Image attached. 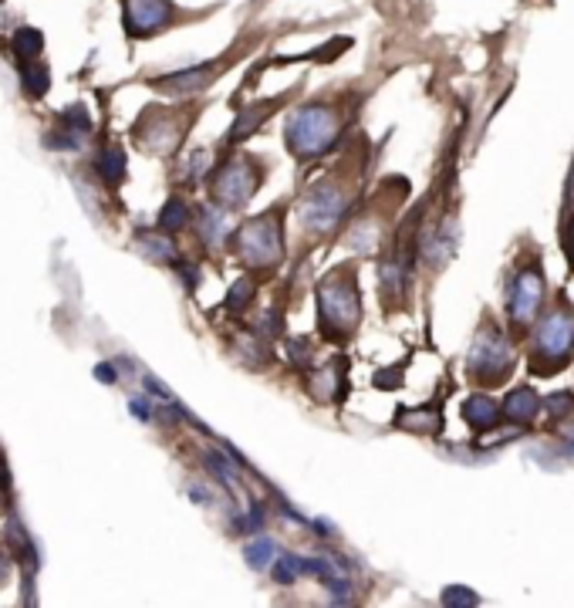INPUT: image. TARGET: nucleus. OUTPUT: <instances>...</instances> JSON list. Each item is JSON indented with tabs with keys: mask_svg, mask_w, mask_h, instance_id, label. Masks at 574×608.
Masks as SVG:
<instances>
[{
	"mask_svg": "<svg viewBox=\"0 0 574 608\" xmlns=\"http://www.w3.org/2000/svg\"><path fill=\"white\" fill-rule=\"evenodd\" d=\"M574 359V308L561 298L544 318L530 342V368L537 376H554L558 368Z\"/></svg>",
	"mask_w": 574,
	"mask_h": 608,
	"instance_id": "obj_1",
	"label": "nucleus"
},
{
	"mask_svg": "<svg viewBox=\"0 0 574 608\" xmlns=\"http://www.w3.org/2000/svg\"><path fill=\"white\" fill-rule=\"evenodd\" d=\"M317 308H321V332L332 338H348L359 325L362 304H359V284L351 271H334L321 281L317 291Z\"/></svg>",
	"mask_w": 574,
	"mask_h": 608,
	"instance_id": "obj_2",
	"label": "nucleus"
},
{
	"mask_svg": "<svg viewBox=\"0 0 574 608\" xmlns=\"http://www.w3.org/2000/svg\"><path fill=\"white\" fill-rule=\"evenodd\" d=\"M517 365V351L511 338L500 332L494 321H484V328L473 338V349L467 359V372L473 382L480 385H503L511 379Z\"/></svg>",
	"mask_w": 574,
	"mask_h": 608,
	"instance_id": "obj_3",
	"label": "nucleus"
},
{
	"mask_svg": "<svg viewBox=\"0 0 574 608\" xmlns=\"http://www.w3.org/2000/svg\"><path fill=\"white\" fill-rule=\"evenodd\" d=\"M338 136V115L328 106H301L291 112L284 129L287 149L298 159H315L328 149Z\"/></svg>",
	"mask_w": 574,
	"mask_h": 608,
	"instance_id": "obj_4",
	"label": "nucleus"
},
{
	"mask_svg": "<svg viewBox=\"0 0 574 608\" xmlns=\"http://www.w3.org/2000/svg\"><path fill=\"white\" fill-rule=\"evenodd\" d=\"M544 304V271L541 264H524L511 281V294H507V311H511V328L517 334H528L530 325L537 321V311Z\"/></svg>",
	"mask_w": 574,
	"mask_h": 608,
	"instance_id": "obj_5",
	"label": "nucleus"
},
{
	"mask_svg": "<svg viewBox=\"0 0 574 608\" xmlns=\"http://www.w3.org/2000/svg\"><path fill=\"white\" fill-rule=\"evenodd\" d=\"M237 254L250 267H271L281 260V227L274 213H260L247 220V227L237 233Z\"/></svg>",
	"mask_w": 574,
	"mask_h": 608,
	"instance_id": "obj_6",
	"label": "nucleus"
},
{
	"mask_svg": "<svg viewBox=\"0 0 574 608\" xmlns=\"http://www.w3.org/2000/svg\"><path fill=\"white\" fill-rule=\"evenodd\" d=\"M254 190H257V173L247 159H227L213 176V199L230 207V210L243 207L254 197Z\"/></svg>",
	"mask_w": 574,
	"mask_h": 608,
	"instance_id": "obj_7",
	"label": "nucleus"
},
{
	"mask_svg": "<svg viewBox=\"0 0 574 608\" xmlns=\"http://www.w3.org/2000/svg\"><path fill=\"white\" fill-rule=\"evenodd\" d=\"M173 4L169 0H122V21L129 38H152L173 24Z\"/></svg>",
	"mask_w": 574,
	"mask_h": 608,
	"instance_id": "obj_8",
	"label": "nucleus"
},
{
	"mask_svg": "<svg viewBox=\"0 0 574 608\" xmlns=\"http://www.w3.org/2000/svg\"><path fill=\"white\" fill-rule=\"evenodd\" d=\"M345 197L334 190V186H321L315 190L311 197L304 199L301 207V216H304V227L315 230V233H328V230L345 216Z\"/></svg>",
	"mask_w": 574,
	"mask_h": 608,
	"instance_id": "obj_9",
	"label": "nucleus"
},
{
	"mask_svg": "<svg viewBox=\"0 0 574 608\" xmlns=\"http://www.w3.org/2000/svg\"><path fill=\"white\" fill-rule=\"evenodd\" d=\"M220 72H224V61H203L197 68H182L176 75L152 81V89H159L163 95H173V98H186V95H197V91L207 89Z\"/></svg>",
	"mask_w": 574,
	"mask_h": 608,
	"instance_id": "obj_10",
	"label": "nucleus"
},
{
	"mask_svg": "<svg viewBox=\"0 0 574 608\" xmlns=\"http://www.w3.org/2000/svg\"><path fill=\"white\" fill-rule=\"evenodd\" d=\"M58 136H47L51 149H78V142L91 132V119L85 106H68L58 115Z\"/></svg>",
	"mask_w": 574,
	"mask_h": 608,
	"instance_id": "obj_11",
	"label": "nucleus"
},
{
	"mask_svg": "<svg viewBox=\"0 0 574 608\" xmlns=\"http://www.w3.org/2000/svg\"><path fill=\"white\" fill-rule=\"evenodd\" d=\"M537 410H541L537 393H534L530 385H520V389H514V393L503 399L500 416H503V419H511V423H530V419L537 416Z\"/></svg>",
	"mask_w": 574,
	"mask_h": 608,
	"instance_id": "obj_12",
	"label": "nucleus"
},
{
	"mask_svg": "<svg viewBox=\"0 0 574 608\" xmlns=\"http://www.w3.org/2000/svg\"><path fill=\"white\" fill-rule=\"evenodd\" d=\"M463 419H467L477 433H486V429H494L500 419V406L490 399V395H469L467 402H463Z\"/></svg>",
	"mask_w": 574,
	"mask_h": 608,
	"instance_id": "obj_13",
	"label": "nucleus"
},
{
	"mask_svg": "<svg viewBox=\"0 0 574 608\" xmlns=\"http://www.w3.org/2000/svg\"><path fill=\"white\" fill-rule=\"evenodd\" d=\"M274 108H277V102H260V106H250L247 112H241V115H237V122L230 125V136L227 139H230V142H241V139H247L250 132H257V125L267 119V115H271Z\"/></svg>",
	"mask_w": 574,
	"mask_h": 608,
	"instance_id": "obj_14",
	"label": "nucleus"
},
{
	"mask_svg": "<svg viewBox=\"0 0 574 608\" xmlns=\"http://www.w3.org/2000/svg\"><path fill=\"white\" fill-rule=\"evenodd\" d=\"M11 47H14L21 64H24V61H38L41 51H45V38H41V30L34 28H17L14 38H11Z\"/></svg>",
	"mask_w": 574,
	"mask_h": 608,
	"instance_id": "obj_15",
	"label": "nucleus"
},
{
	"mask_svg": "<svg viewBox=\"0 0 574 608\" xmlns=\"http://www.w3.org/2000/svg\"><path fill=\"white\" fill-rule=\"evenodd\" d=\"M399 426L402 429H412V433H439V412L433 406H426V410H402L399 412Z\"/></svg>",
	"mask_w": 574,
	"mask_h": 608,
	"instance_id": "obj_16",
	"label": "nucleus"
},
{
	"mask_svg": "<svg viewBox=\"0 0 574 608\" xmlns=\"http://www.w3.org/2000/svg\"><path fill=\"white\" fill-rule=\"evenodd\" d=\"M21 75H24V91H28L30 98H41V95L47 91V85H51L47 68L41 64V58H38V61H24V64H21Z\"/></svg>",
	"mask_w": 574,
	"mask_h": 608,
	"instance_id": "obj_17",
	"label": "nucleus"
},
{
	"mask_svg": "<svg viewBox=\"0 0 574 608\" xmlns=\"http://www.w3.org/2000/svg\"><path fill=\"white\" fill-rule=\"evenodd\" d=\"M186 224H190V207L180 197H169V203L159 213V227L166 230V233H180Z\"/></svg>",
	"mask_w": 574,
	"mask_h": 608,
	"instance_id": "obj_18",
	"label": "nucleus"
},
{
	"mask_svg": "<svg viewBox=\"0 0 574 608\" xmlns=\"http://www.w3.org/2000/svg\"><path fill=\"white\" fill-rule=\"evenodd\" d=\"M98 176L106 182L125 180V156H122V149H106L98 156Z\"/></svg>",
	"mask_w": 574,
	"mask_h": 608,
	"instance_id": "obj_19",
	"label": "nucleus"
},
{
	"mask_svg": "<svg viewBox=\"0 0 574 608\" xmlns=\"http://www.w3.org/2000/svg\"><path fill=\"white\" fill-rule=\"evenodd\" d=\"M142 254H149L159 264H176V250L166 237H156V233H142Z\"/></svg>",
	"mask_w": 574,
	"mask_h": 608,
	"instance_id": "obj_20",
	"label": "nucleus"
},
{
	"mask_svg": "<svg viewBox=\"0 0 574 608\" xmlns=\"http://www.w3.org/2000/svg\"><path fill=\"white\" fill-rule=\"evenodd\" d=\"M277 558V545H274L271 537H257L254 545H247V562H250V568H267V564Z\"/></svg>",
	"mask_w": 574,
	"mask_h": 608,
	"instance_id": "obj_21",
	"label": "nucleus"
},
{
	"mask_svg": "<svg viewBox=\"0 0 574 608\" xmlns=\"http://www.w3.org/2000/svg\"><path fill=\"white\" fill-rule=\"evenodd\" d=\"M250 298H254V281H247V277H243V281H237V284L230 288L224 308H227V311H243V304L250 301Z\"/></svg>",
	"mask_w": 574,
	"mask_h": 608,
	"instance_id": "obj_22",
	"label": "nucleus"
},
{
	"mask_svg": "<svg viewBox=\"0 0 574 608\" xmlns=\"http://www.w3.org/2000/svg\"><path fill=\"white\" fill-rule=\"evenodd\" d=\"M301 575V558H294V554H284V558H277L274 562V581H281V585H291L294 578Z\"/></svg>",
	"mask_w": 574,
	"mask_h": 608,
	"instance_id": "obj_23",
	"label": "nucleus"
},
{
	"mask_svg": "<svg viewBox=\"0 0 574 608\" xmlns=\"http://www.w3.org/2000/svg\"><path fill=\"white\" fill-rule=\"evenodd\" d=\"M547 412L554 416V419H568V412H574V393H554L547 395Z\"/></svg>",
	"mask_w": 574,
	"mask_h": 608,
	"instance_id": "obj_24",
	"label": "nucleus"
},
{
	"mask_svg": "<svg viewBox=\"0 0 574 608\" xmlns=\"http://www.w3.org/2000/svg\"><path fill=\"white\" fill-rule=\"evenodd\" d=\"M203 220H207V227H203V241H207V243L224 241V233H227L224 216H220V213H213V210H203Z\"/></svg>",
	"mask_w": 574,
	"mask_h": 608,
	"instance_id": "obj_25",
	"label": "nucleus"
},
{
	"mask_svg": "<svg viewBox=\"0 0 574 608\" xmlns=\"http://www.w3.org/2000/svg\"><path fill=\"white\" fill-rule=\"evenodd\" d=\"M477 602H480V598L473 592H467V588H460V585L443 592V605H477Z\"/></svg>",
	"mask_w": 574,
	"mask_h": 608,
	"instance_id": "obj_26",
	"label": "nucleus"
},
{
	"mask_svg": "<svg viewBox=\"0 0 574 608\" xmlns=\"http://www.w3.org/2000/svg\"><path fill=\"white\" fill-rule=\"evenodd\" d=\"M129 412H132V416H139V419H142V423H149V419H152L149 399H146V395H136V399H132V402H129Z\"/></svg>",
	"mask_w": 574,
	"mask_h": 608,
	"instance_id": "obj_27",
	"label": "nucleus"
},
{
	"mask_svg": "<svg viewBox=\"0 0 574 608\" xmlns=\"http://www.w3.org/2000/svg\"><path fill=\"white\" fill-rule=\"evenodd\" d=\"M291 359H294V365H308V359H311V342H291Z\"/></svg>",
	"mask_w": 574,
	"mask_h": 608,
	"instance_id": "obj_28",
	"label": "nucleus"
},
{
	"mask_svg": "<svg viewBox=\"0 0 574 608\" xmlns=\"http://www.w3.org/2000/svg\"><path fill=\"white\" fill-rule=\"evenodd\" d=\"M95 379H98V382H112V385H115V382H119V372H115V365L102 362L98 368H95Z\"/></svg>",
	"mask_w": 574,
	"mask_h": 608,
	"instance_id": "obj_29",
	"label": "nucleus"
},
{
	"mask_svg": "<svg viewBox=\"0 0 574 608\" xmlns=\"http://www.w3.org/2000/svg\"><path fill=\"white\" fill-rule=\"evenodd\" d=\"M7 568H11V562H7V551H4V547H0V581H4V578H7Z\"/></svg>",
	"mask_w": 574,
	"mask_h": 608,
	"instance_id": "obj_30",
	"label": "nucleus"
},
{
	"mask_svg": "<svg viewBox=\"0 0 574 608\" xmlns=\"http://www.w3.org/2000/svg\"><path fill=\"white\" fill-rule=\"evenodd\" d=\"M568 250H571V260H574V233L568 237Z\"/></svg>",
	"mask_w": 574,
	"mask_h": 608,
	"instance_id": "obj_31",
	"label": "nucleus"
},
{
	"mask_svg": "<svg viewBox=\"0 0 574 608\" xmlns=\"http://www.w3.org/2000/svg\"><path fill=\"white\" fill-rule=\"evenodd\" d=\"M0 511H4V497H0Z\"/></svg>",
	"mask_w": 574,
	"mask_h": 608,
	"instance_id": "obj_32",
	"label": "nucleus"
}]
</instances>
